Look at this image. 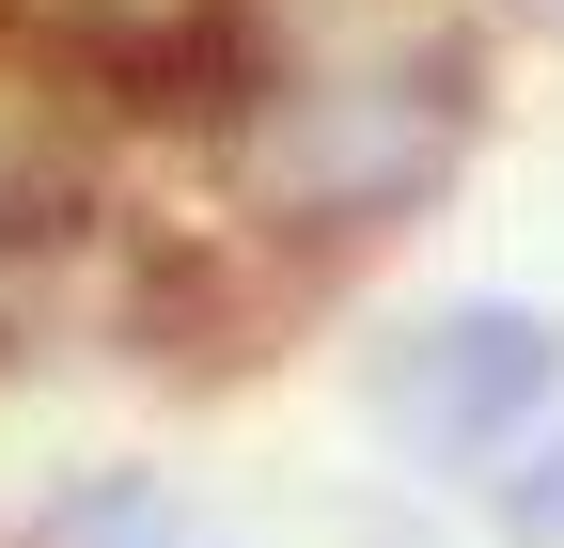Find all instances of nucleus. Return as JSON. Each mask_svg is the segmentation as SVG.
Returning a JSON list of instances; mask_svg holds the SVG:
<instances>
[{
  "label": "nucleus",
  "instance_id": "obj_1",
  "mask_svg": "<svg viewBox=\"0 0 564 548\" xmlns=\"http://www.w3.org/2000/svg\"><path fill=\"white\" fill-rule=\"evenodd\" d=\"M470 142V79L455 47H392V63H345V79H282L267 95V188L329 235H377L408 220L423 188L455 173Z\"/></svg>",
  "mask_w": 564,
  "mask_h": 548
},
{
  "label": "nucleus",
  "instance_id": "obj_4",
  "mask_svg": "<svg viewBox=\"0 0 564 548\" xmlns=\"http://www.w3.org/2000/svg\"><path fill=\"white\" fill-rule=\"evenodd\" d=\"M79 533L95 548H173V533H141V502H79Z\"/></svg>",
  "mask_w": 564,
  "mask_h": 548
},
{
  "label": "nucleus",
  "instance_id": "obj_2",
  "mask_svg": "<svg viewBox=\"0 0 564 548\" xmlns=\"http://www.w3.org/2000/svg\"><path fill=\"white\" fill-rule=\"evenodd\" d=\"M361 392H377V439L408 470L486 486L533 424H564V314H533V298H440L423 329L377 346Z\"/></svg>",
  "mask_w": 564,
  "mask_h": 548
},
{
  "label": "nucleus",
  "instance_id": "obj_5",
  "mask_svg": "<svg viewBox=\"0 0 564 548\" xmlns=\"http://www.w3.org/2000/svg\"><path fill=\"white\" fill-rule=\"evenodd\" d=\"M518 17H549V32H564V0H518Z\"/></svg>",
  "mask_w": 564,
  "mask_h": 548
},
{
  "label": "nucleus",
  "instance_id": "obj_3",
  "mask_svg": "<svg viewBox=\"0 0 564 548\" xmlns=\"http://www.w3.org/2000/svg\"><path fill=\"white\" fill-rule=\"evenodd\" d=\"M486 533L502 548H564V424H533L502 470H486Z\"/></svg>",
  "mask_w": 564,
  "mask_h": 548
}]
</instances>
